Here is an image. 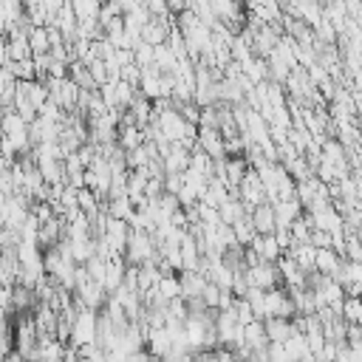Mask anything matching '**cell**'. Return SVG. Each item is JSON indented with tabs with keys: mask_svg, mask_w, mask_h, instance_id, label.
<instances>
[{
	"mask_svg": "<svg viewBox=\"0 0 362 362\" xmlns=\"http://www.w3.org/2000/svg\"><path fill=\"white\" fill-rule=\"evenodd\" d=\"M269 317H288V320L294 317V303L288 297V288L274 286V288L263 291V320H269Z\"/></svg>",
	"mask_w": 362,
	"mask_h": 362,
	"instance_id": "277c9868",
	"label": "cell"
},
{
	"mask_svg": "<svg viewBox=\"0 0 362 362\" xmlns=\"http://www.w3.org/2000/svg\"><path fill=\"white\" fill-rule=\"evenodd\" d=\"M124 260L133 263V266L156 260V238L144 229H130V238H127V246H124Z\"/></svg>",
	"mask_w": 362,
	"mask_h": 362,
	"instance_id": "6da1fadb",
	"label": "cell"
},
{
	"mask_svg": "<svg viewBox=\"0 0 362 362\" xmlns=\"http://www.w3.org/2000/svg\"><path fill=\"white\" fill-rule=\"evenodd\" d=\"M232 232H235V240H238V246H249V240L257 235V232H255V226H252V218H249V215L238 218V221L232 223Z\"/></svg>",
	"mask_w": 362,
	"mask_h": 362,
	"instance_id": "d6986e66",
	"label": "cell"
},
{
	"mask_svg": "<svg viewBox=\"0 0 362 362\" xmlns=\"http://www.w3.org/2000/svg\"><path fill=\"white\" fill-rule=\"evenodd\" d=\"M246 249H252L260 260H269V263H277V257L283 255V249H280V243H277L274 232H272V235H255V238L249 240V246H246Z\"/></svg>",
	"mask_w": 362,
	"mask_h": 362,
	"instance_id": "ba28073f",
	"label": "cell"
},
{
	"mask_svg": "<svg viewBox=\"0 0 362 362\" xmlns=\"http://www.w3.org/2000/svg\"><path fill=\"white\" fill-rule=\"evenodd\" d=\"M246 280H249V286L263 288V291H269L274 286H283L277 263H269V260H257V263L246 266Z\"/></svg>",
	"mask_w": 362,
	"mask_h": 362,
	"instance_id": "3957f363",
	"label": "cell"
},
{
	"mask_svg": "<svg viewBox=\"0 0 362 362\" xmlns=\"http://www.w3.org/2000/svg\"><path fill=\"white\" fill-rule=\"evenodd\" d=\"M3 359H6V354H3V351H0V362H3Z\"/></svg>",
	"mask_w": 362,
	"mask_h": 362,
	"instance_id": "7402d4cb",
	"label": "cell"
},
{
	"mask_svg": "<svg viewBox=\"0 0 362 362\" xmlns=\"http://www.w3.org/2000/svg\"><path fill=\"white\" fill-rule=\"evenodd\" d=\"M195 147H201L209 158H226V139L221 136V130L215 127H198V139H195Z\"/></svg>",
	"mask_w": 362,
	"mask_h": 362,
	"instance_id": "52a82bcc",
	"label": "cell"
},
{
	"mask_svg": "<svg viewBox=\"0 0 362 362\" xmlns=\"http://www.w3.org/2000/svg\"><path fill=\"white\" fill-rule=\"evenodd\" d=\"M218 215H221V221H223V223H229V226H232L238 218L249 215V209L243 206V201H240V198H229L226 204H221V206H218Z\"/></svg>",
	"mask_w": 362,
	"mask_h": 362,
	"instance_id": "e0dca14e",
	"label": "cell"
},
{
	"mask_svg": "<svg viewBox=\"0 0 362 362\" xmlns=\"http://www.w3.org/2000/svg\"><path fill=\"white\" fill-rule=\"evenodd\" d=\"M308 243H311V246H317V249H322V246H331V232H325V229H311V235H308Z\"/></svg>",
	"mask_w": 362,
	"mask_h": 362,
	"instance_id": "ffe728a7",
	"label": "cell"
},
{
	"mask_svg": "<svg viewBox=\"0 0 362 362\" xmlns=\"http://www.w3.org/2000/svg\"><path fill=\"white\" fill-rule=\"evenodd\" d=\"M263 325H266L269 342H283V339H288L297 331L294 320H288V317H269V320H263Z\"/></svg>",
	"mask_w": 362,
	"mask_h": 362,
	"instance_id": "4fadbf2b",
	"label": "cell"
},
{
	"mask_svg": "<svg viewBox=\"0 0 362 362\" xmlns=\"http://www.w3.org/2000/svg\"><path fill=\"white\" fill-rule=\"evenodd\" d=\"M99 238L105 240V246H107L110 252L124 255V246H127V238H130V223H127V221H122V218H110V215H107L105 229H102V235H99Z\"/></svg>",
	"mask_w": 362,
	"mask_h": 362,
	"instance_id": "8992f818",
	"label": "cell"
},
{
	"mask_svg": "<svg viewBox=\"0 0 362 362\" xmlns=\"http://www.w3.org/2000/svg\"><path fill=\"white\" fill-rule=\"evenodd\" d=\"M238 198L243 201V206L252 212L257 204H266V189H263V181L257 178V173L249 167L246 170V175L240 178V184H238Z\"/></svg>",
	"mask_w": 362,
	"mask_h": 362,
	"instance_id": "5b68a950",
	"label": "cell"
},
{
	"mask_svg": "<svg viewBox=\"0 0 362 362\" xmlns=\"http://www.w3.org/2000/svg\"><path fill=\"white\" fill-rule=\"evenodd\" d=\"M274 238H277V243H280V249H283V252L294 243V238H291V229H288V226H277V229H274Z\"/></svg>",
	"mask_w": 362,
	"mask_h": 362,
	"instance_id": "44dd1931",
	"label": "cell"
},
{
	"mask_svg": "<svg viewBox=\"0 0 362 362\" xmlns=\"http://www.w3.org/2000/svg\"><path fill=\"white\" fill-rule=\"evenodd\" d=\"M272 209H274V223H277V226H291V221L303 215V204H300L297 198L274 201V204H272Z\"/></svg>",
	"mask_w": 362,
	"mask_h": 362,
	"instance_id": "8fae6325",
	"label": "cell"
},
{
	"mask_svg": "<svg viewBox=\"0 0 362 362\" xmlns=\"http://www.w3.org/2000/svg\"><path fill=\"white\" fill-rule=\"evenodd\" d=\"M116 144L127 153V150H136L139 144H144V130L139 124H119L116 130Z\"/></svg>",
	"mask_w": 362,
	"mask_h": 362,
	"instance_id": "9a60e30c",
	"label": "cell"
},
{
	"mask_svg": "<svg viewBox=\"0 0 362 362\" xmlns=\"http://www.w3.org/2000/svg\"><path fill=\"white\" fill-rule=\"evenodd\" d=\"M342 255L334 249V246H322V249H317V255H314V272H320V274H334L339 266H342Z\"/></svg>",
	"mask_w": 362,
	"mask_h": 362,
	"instance_id": "30bf717a",
	"label": "cell"
},
{
	"mask_svg": "<svg viewBox=\"0 0 362 362\" xmlns=\"http://www.w3.org/2000/svg\"><path fill=\"white\" fill-rule=\"evenodd\" d=\"M96 320H99V311H96V308H79V311H76L74 325H71V334H68L71 348L96 342Z\"/></svg>",
	"mask_w": 362,
	"mask_h": 362,
	"instance_id": "7a4b0ae2",
	"label": "cell"
},
{
	"mask_svg": "<svg viewBox=\"0 0 362 362\" xmlns=\"http://www.w3.org/2000/svg\"><path fill=\"white\" fill-rule=\"evenodd\" d=\"M249 218H252V226H255L257 235H272V232L277 229V223H274V209H272L269 201H266V204H257V206L249 212Z\"/></svg>",
	"mask_w": 362,
	"mask_h": 362,
	"instance_id": "9c48e42d",
	"label": "cell"
},
{
	"mask_svg": "<svg viewBox=\"0 0 362 362\" xmlns=\"http://www.w3.org/2000/svg\"><path fill=\"white\" fill-rule=\"evenodd\" d=\"M243 342L249 345V351H266L269 348V337H266V325L263 320H252L243 325Z\"/></svg>",
	"mask_w": 362,
	"mask_h": 362,
	"instance_id": "7c38bea8",
	"label": "cell"
},
{
	"mask_svg": "<svg viewBox=\"0 0 362 362\" xmlns=\"http://www.w3.org/2000/svg\"><path fill=\"white\" fill-rule=\"evenodd\" d=\"M181 297L184 300H198L204 294V286H206V277L201 272H181Z\"/></svg>",
	"mask_w": 362,
	"mask_h": 362,
	"instance_id": "5bb4252c",
	"label": "cell"
},
{
	"mask_svg": "<svg viewBox=\"0 0 362 362\" xmlns=\"http://www.w3.org/2000/svg\"><path fill=\"white\" fill-rule=\"evenodd\" d=\"M342 320L345 322H362V294H345L342 300Z\"/></svg>",
	"mask_w": 362,
	"mask_h": 362,
	"instance_id": "ac0fdd59",
	"label": "cell"
},
{
	"mask_svg": "<svg viewBox=\"0 0 362 362\" xmlns=\"http://www.w3.org/2000/svg\"><path fill=\"white\" fill-rule=\"evenodd\" d=\"M28 48H31V57H42L51 51V37H48V25H31L28 28Z\"/></svg>",
	"mask_w": 362,
	"mask_h": 362,
	"instance_id": "2e32d148",
	"label": "cell"
}]
</instances>
